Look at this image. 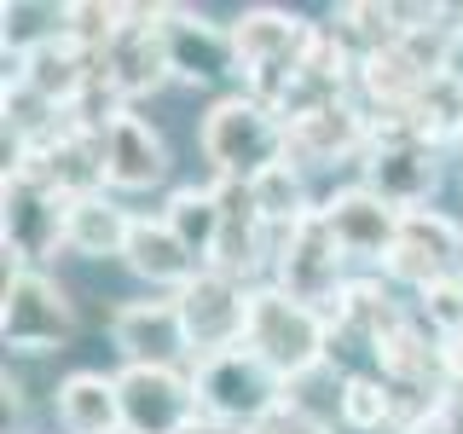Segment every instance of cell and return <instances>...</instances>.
Returning a JSON list of instances; mask_svg holds the SVG:
<instances>
[{"instance_id": "6da1fadb", "label": "cell", "mask_w": 463, "mask_h": 434, "mask_svg": "<svg viewBox=\"0 0 463 434\" xmlns=\"http://www.w3.org/2000/svg\"><path fill=\"white\" fill-rule=\"evenodd\" d=\"M197 151L203 163L214 168V180H238L250 185L255 174H267L272 163L289 156V134H284V116L267 105V99L232 87L221 93L197 122Z\"/></svg>"}, {"instance_id": "7a4b0ae2", "label": "cell", "mask_w": 463, "mask_h": 434, "mask_svg": "<svg viewBox=\"0 0 463 434\" xmlns=\"http://www.w3.org/2000/svg\"><path fill=\"white\" fill-rule=\"evenodd\" d=\"M192 382H197L203 423L214 429H267L289 400V382L255 347H226L214 359H197Z\"/></svg>"}, {"instance_id": "3957f363", "label": "cell", "mask_w": 463, "mask_h": 434, "mask_svg": "<svg viewBox=\"0 0 463 434\" xmlns=\"http://www.w3.org/2000/svg\"><path fill=\"white\" fill-rule=\"evenodd\" d=\"M243 347H255L284 382H296V376L330 365L336 330H330L325 313L289 301L279 284H255L250 289V330H243Z\"/></svg>"}, {"instance_id": "277c9868", "label": "cell", "mask_w": 463, "mask_h": 434, "mask_svg": "<svg viewBox=\"0 0 463 434\" xmlns=\"http://www.w3.org/2000/svg\"><path fill=\"white\" fill-rule=\"evenodd\" d=\"M440 151L429 139H417L411 122H371V151L359 156V185H371L388 209L411 214L434 209L440 197Z\"/></svg>"}, {"instance_id": "5b68a950", "label": "cell", "mask_w": 463, "mask_h": 434, "mask_svg": "<svg viewBox=\"0 0 463 434\" xmlns=\"http://www.w3.org/2000/svg\"><path fill=\"white\" fill-rule=\"evenodd\" d=\"M0 336L18 359H47L76 342V301L52 278L47 267L6 272V296H0Z\"/></svg>"}, {"instance_id": "8992f818", "label": "cell", "mask_w": 463, "mask_h": 434, "mask_svg": "<svg viewBox=\"0 0 463 434\" xmlns=\"http://www.w3.org/2000/svg\"><path fill=\"white\" fill-rule=\"evenodd\" d=\"M354 260H347L336 250V238H330V226H325V214H307L301 226H289L272 238V278L267 284H279L289 301H301V307H313V313H325L336 307V296H342V284L354 278Z\"/></svg>"}, {"instance_id": "52a82bcc", "label": "cell", "mask_w": 463, "mask_h": 434, "mask_svg": "<svg viewBox=\"0 0 463 434\" xmlns=\"http://www.w3.org/2000/svg\"><path fill=\"white\" fill-rule=\"evenodd\" d=\"M168 81L174 70H168L163 29H156V6H128L116 41L99 52V93H110L122 110H134V99L163 93Z\"/></svg>"}, {"instance_id": "ba28073f", "label": "cell", "mask_w": 463, "mask_h": 434, "mask_svg": "<svg viewBox=\"0 0 463 434\" xmlns=\"http://www.w3.org/2000/svg\"><path fill=\"white\" fill-rule=\"evenodd\" d=\"M116 388H122L128 434H192L203 423L197 382L180 365H122Z\"/></svg>"}, {"instance_id": "9c48e42d", "label": "cell", "mask_w": 463, "mask_h": 434, "mask_svg": "<svg viewBox=\"0 0 463 434\" xmlns=\"http://www.w3.org/2000/svg\"><path fill=\"white\" fill-rule=\"evenodd\" d=\"M110 347L122 365H180L192 371V342L174 296H134L110 307Z\"/></svg>"}, {"instance_id": "30bf717a", "label": "cell", "mask_w": 463, "mask_h": 434, "mask_svg": "<svg viewBox=\"0 0 463 434\" xmlns=\"http://www.w3.org/2000/svg\"><path fill=\"white\" fill-rule=\"evenodd\" d=\"M174 301H180V318H185L192 365L226 354V347H243V330H250V284L226 278V272H197Z\"/></svg>"}, {"instance_id": "8fae6325", "label": "cell", "mask_w": 463, "mask_h": 434, "mask_svg": "<svg viewBox=\"0 0 463 434\" xmlns=\"http://www.w3.org/2000/svg\"><path fill=\"white\" fill-rule=\"evenodd\" d=\"M156 29H163L174 81H185V87L238 81V47H232L226 24H209L192 6H156Z\"/></svg>"}, {"instance_id": "7c38bea8", "label": "cell", "mask_w": 463, "mask_h": 434, "mask_svg": "<svg viewBox=\"0 0 463 434\" xmlns=\"http://www.w3.org/2000/svg\"><path fill=\"white\" fill-rule=\"evenodd\" d=\"M318 214H325L336 250L354 260V267H376V272H383V260L394 255L400 221H405L400 209H388V203L376 197L371 185H359V180L354 185H336V192L318 203Z\"/></svg>"}, {"instance_id": "4fadbf2b", "label": "cell", "mask_w": 463, "mask_h": 434, "mask_svg": "<svg viewBox=\"0 0 463 434\" xmlns=\"http://www.w3.org/2000/svg\"><path fill=\"white\" fill-rule=\"evenodd\" d=\"M284 134H289V163L325 168V163H347V156L371 151V116L354 93H336L301 116H284Z\"/></svg>"}, {"instance_id": "5bb4252c", "label": "cell", "mask_w": 463, "mask_h": 434, "mask_svg": "<svg viewBox=\"0 0 463 434\" xmlns=\"http://www.w3.org/2000/svg\"><path fill=\"white\" fill-rule=\"evenodd\" d=\"M0 209H6V272H24V267H41L64 250V209L70 203L47 192V185H29V180H12L0 185Z\"/></svg>"}, {"instance_id": "9a60e30c", "label": "cell", "mask_w": 463, "mask_h": 434, "mask_svg": "<svg viewBox=\"0 0 463 434\" xmlns=\"http://www.w3.org/2000/svg\"><path fill=\"white\" fill-rule=\"evenodd\" d=\"M168 168H174L168 139L139 110L110 116V127H105V192H151V185L168 180Z\"/></svg>"}, {"instance_id": "2e32d148", "label": "cell", "mask_w": 463, "mask_h": 434, "mask_svg": "<svg viewBox=\"0 0 463 434\" xmlns=\"http://www.w3.org/2000/svg\"><path fill=\"white\" fill-rule=\"evenodd\" d=\"M122 267L134 272L139 284L174 289V296H180V289L192 284L197 272H209L180 238H174V226L163 221V214H134V226H128V243H122Z\"/></svg>"}, {"instance_id": "e0dca14e", "label": "cell", "mask_w": 463, "mask_h": 434, "mask_svg": "<svg viewBox=\"0 0 463 434\" xmlns=\"http://www.w3.org/2000/svg\"><path fill=\"white\" fill-rule=\"evenodd\" d=\"M52 417L64 434H128L122 423V388L105 371H70L52 388Z\"/></svg>"}, {"instance_id": "ac0fdd59", "label": "cell", "mask_w": 463, "mask_h": 434, "mask_svg": "<svg viewBox=\"0 0 463 434\" xmlns=\"http://www.w3.org/2000/svg\"><path fill=\"white\" fill-rule=\"evenodd\" d=\"M128 226H134V209H122L116 192H93V197H76L64 209V250L81 255V260H122V243H128Z\"/></svg>"}, {"instance_id": "d6986e66", "label": "cell", "mask_w": 463, "mask_h": 434, "mask_svg": "<svg viewBox=\"0 0 463 434\" xmlns=\"http://www.w3.org/2000/svg\"><path fill=\"white\" fill-rule=\"evenodd\" d=\"M163 221L174 226V238L192 250L203 267L221 250V226H226V209H221V185H174L168 203H163Z\"/></svg>"}, {"instance_id": "ffe728a7", "label": "cell", "mask_w": 463, "mask_h": 434, "mask_svg": "<svg viewBox=\"0 0 463 434\" xmlns=\"http://www.w3.org/2000/svg\"><path fill=\"white\" fill-rule=\"evenodd\" d=\"M250 197H255V209H260V221L272 226V238L279 231H289V226H301L307 214L318 209L325 197H313V185H307V168L301 163H272L267 174H255L250 180Z\"/></svg>"}, {"instance_id": "44dd1931", "label": "cell", "mask_w": 463, "mask_h": 434, "mask_svg": "<svg viewBox=\"0 0 463 434\" xmlns=\"http://www.w3.org/2000/svg\"><path fill=\"white\" fill-rule=\"evenodd\" d=\"M342 429L354 434H394V388L383 376H365V371H347V388H342Z\"/></svg>"}, {"instance_id": "7402d4cb", "label": "cell", "mask_w": 463, "mask_h": 434, "mask_svg": "<svg viewBox=\"0 0 463 434\" xmlns=\"http://www.w3.org/2000/svg\"><path fill=\"white\" fill-rule=\"evenodd\" d=\"M411 318L429 330L434 342H452V336H463V272H452V278H434V284L417 289Z\"/></svg>"}, {"instance_id": "603a6c76", "label": "cell", "mask_w": 463, "mask_h": 434, "mask_svg": "<svg viewBox=\"0 0 463 434\" xmlns=\"http://www.w3.org/2000/svg\"><path fill=\"white\" fill-rule=\"evenodd\" d=\"M440 371H446V388H463V336L440 342Z\"/></svg>"}]
</instances>
